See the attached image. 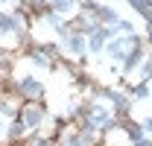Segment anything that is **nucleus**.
Listing matches in <instances>:
<instances>
[{
    "instance_id": "obj_1",
    "label": "nucleus",
    "mask_w": 152,
    "mask_h": 146,
    "mask_svg": "<svg viewBox=\"0 0 152 146\" xmlns=\"http://www.w3.org/2000/svg\"><path fill=\"white\" fill-rule=\"evenodd\" d=\"M64 47H67V53H73V55H79L82 58V53H85V35H79V32H67L64 35Z\"/></svg>"
}]
</instances>
